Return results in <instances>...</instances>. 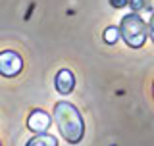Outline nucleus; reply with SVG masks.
Here are the masks:
<instances>
[{"mask_svg":"<svg viewBox=\"0 0 154 146\" xmlns=\"http://www.w3.org/2000/svg\"><path fill=\"white\" fill-rule=\"evenodd\" d=\"M54 117H56L58 127H60L62 137L67 142L77 144L83 138L85 123H83V117H81L79 110L73 104H69V102H58L54 106Z\"/></svg>","mask_w":154,"mask_h":146,"instance_id":"nucleus-1","label":"nucleus"},{"mask_svg":"<svg viewBox=\"0 0 154 146\" xmlns=\"http://www.w3.org/2000/svg\"><path fill=\"white\" fill-rule=\"evenodd\" d=\"M119 37L131 48H141L148 37V27L137 12L127 14L119 23Z\"/></svg>","mask_w":154,"mask_h":146,"instance_id":"nucleus-2","label":"nucleus"},{"mask_svg":"<svg viewBox=\"0 0 154 146\" xmlns=\"http://www.w3.org/2000/svg\"><path fill=\"white\" fill-rule=\"evenodd\" d=\"M21 67H23V60L17 52H14V50L0 52V75L14 77L21 71Z\"/></svg>","mask_w":154,"mask_h":146,"instance_id":"nucleus-3","label":"nucleus"},{"mask_svg":"<svg viewBox=\"0 0 154 146\" xmlns=\"http://www.w3.org/2000/svg\"><path fill=\"white\" fill-rule=\"evenodd\" d=\"M27 127L35 133H46L48 127H50V117H48L46 111L42 110H35L27 119Z\"/></svg>","mask_w":154,"mask_h":146,"instance_id":"nucleus-4","label":"nucleus"},{"mask_svg":"<svg viewBox=\"0 0 154 146\" xmlns=\"http://www.w3.org/2000/svg\"><path fill=\"white\" fill-rule=\"evenodd\" d=\"M56 90L60 94H69L73 90V85H75V79H73V73L69 69H62L60 73L56 75Z\"/></svg>","mask_w":154,"mask_h":146,"instance_id":"nucleus-5","label":"nucleus"},{"mask_svg":"<svg viewBox=\"0 0 154 146\" xmlns=\"http://www.w3.org/2000/svg\"><path fill=\"white\" fill-rule=\"evenodd\" d=\"M27 146H58V140H56V137H52V135L38 133V137H33L27 142Z\"/></svg>","mask_w":154,"mask_h":146,"instance_id":"nucleus-6","label":"nucleus"},{"mask_svg":"<svg viewBox=\"0 0 154 146\" xmlns=\"http://www.w3.org/2000/svg\"><path fill=\"white\" fill-rule=\"evenodd\" d=\"M118 38H119V29L118 27H108L104 31V41L108 42V44H114Z\"/></svg>","mask_w":154,"mask_h":146,"instance_id":"nucleus-7","label":"nucleus"},{"mask_svg":"<svg viewBox=\"0 0 154 146\" xmlns=\"http://www.w3.org/2000/svg\"><path fill=\"white\" fill-rule=\"evenodd\" d=\"M148 33H150V38L154 41V14H152V17H150V23H148Z\"/></svg>","mask_w":154,"mask_h":146,"instance_id":"nucleus-8","label":"nucleus"},{"mask_svg":"<svg viewBox=\"0 0 154 146\" xmlns=\"http://www.w3.org/2000/svg\"><path fill=\"white\" fill-rule=\"evenodd\" d=\"M152 92H154V87H152Z\"/></svg>","mask_w":154,"mask_h":146,"instance_id":"nucleus-9","label":"nucleus"},{"mask_svg":"<svg viewBox=\"0 0 154 146\" xmlns=\"http://www.w3.org/2000/svg\"><path fill=\"white\" fill-rule=\"evenodd\" d=\"M0 146H2V144H0Z\"/></svg>","mask_w":154,"mask_h":146,"instance_id":"nucleus-10","label":"nucleus"}]
</instances>
